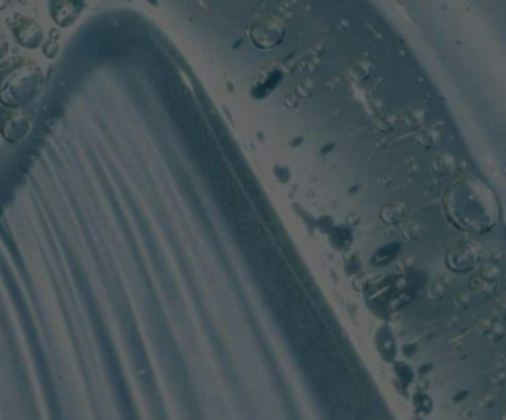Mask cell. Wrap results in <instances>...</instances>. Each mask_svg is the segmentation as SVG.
Wrapping results in <instances>:
<instances>
[{"mask_svg":"<svg viewBox=\"0 0 506 420\" xmlns=\"http://www.w3.org/2000/svg\"><path fill=\"white\" fill-rule=\"evenodd\" d=\"M43 50H45V55L48 56V58H55L56 55H58V41H55V38H51V40H45L43 41Z\"/></svg>","mask_w":506,"mask_h":420,"instance_id":"5","label":"cell"},{"mask_svg":"<svg viewBox=\"0 0 506 420\" xmlns=\"http://www.w3.org/2000/svg\"><path fill=\"white\" fill-rule=\"evenodd\" d=\"M12 36L25 50H36L43 45L45 32L38 22L30 17H18L12 23Z\"/></svg>","mask_w":506,"mask_h":420,"instance_id":"3","label":"cell"},{"mask_svg":"<svg viewBox=\"0 0 506 420\" xmlns=\"http://www.w3.org/2000/svg\"><path fill=\"white\" fill-rule=\"evenodd\" d=\"M33 122V112L27 107L7 108L0 117V135L9 143H18L27 137Z\"/></svg>","mask_w":506,"mask_h":420,"instance_id":"2","label":"cell"},{"mask_svg":"<svg viewBox=\"0 0 506 420\" xmlns=\"http://www.w3.org/2000/svg\"><path fill=\"white\" fill-rule=\"evenodd\" d=\"M84 7V0H51V20L60 28H67L79 18Z\"/></svg>","mask_w":506,"mask_h":420,"instance_id":"4","label":"cell"},{"mask_svg":"<svg viewBox=\"0 0 506 420\" xmlns=\"http://www.w3.org/2000/svg\"><path fill=\"white\" fill-rule=\"evenodd\" d=\"M43 71L28 56H10L0 61V103L7 108L27 107L38 96Z\"/></svg>","mask_w":506,"mask_h":420,"instance_id":"1","label":"cell"},{"mask_svg":"<svg viewBox=\"0 0 506 420\" xmlns=\"http://www.w3.org/2000/svg\"><path fill=\"white\" fill-rule=\"evenodd\" d=\"M9 50H10L9 41H7V38H5V35L0 32V61H4L5 58H7Z\"/></svg>","mask_w":506,"mask_h":420,"instance_id":"6","label":"cell"}]
</instances>
